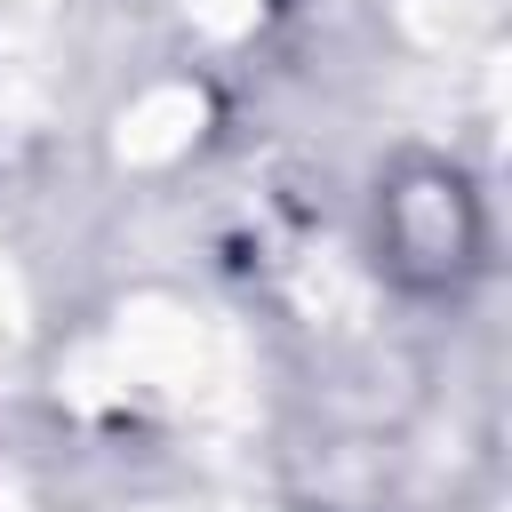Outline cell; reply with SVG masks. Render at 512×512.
I'll return each mask as SVG.
<instances>
[{
	"instance_id": "obj_1",
	"label": "cell",
	"mask_w": 512,
	"mask_h": 512,
	"mask_svg": "<svg viewBox=\"0 0 512 512\" xmlns=\"http://www.w3.org/2000/svg\"><path fill=\"white\" fill-rule=\"evenodd\" d=\"M464 248H472V216H464V192L448 176H416L408 192H392V256L416 280L456 272Z\"/></svg>"
}]
</instances>
